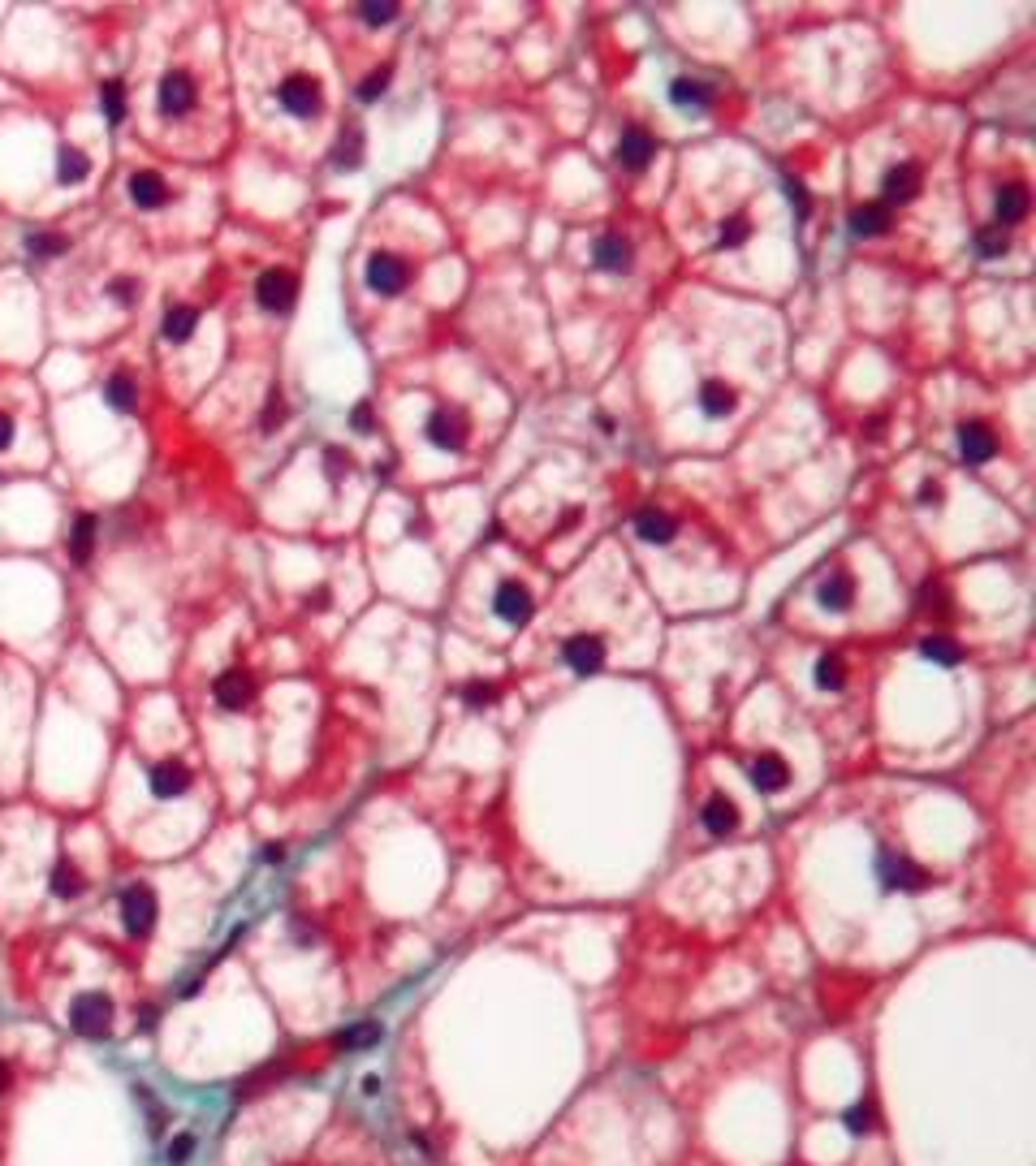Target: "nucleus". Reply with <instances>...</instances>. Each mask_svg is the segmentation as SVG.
<instances>
[{"label":"nucleus","mask_w":1036,"mask_h":1166,"mask_svg":"<svg viewBox=\"0 0 1036 1166\" xmlns=\"http://www.w3.org/2000/svg\"><path fill=\"white\" fill-rule=\"evenodd\" d=\"M191 1153H195V1136L191 1132H182L173 1145H169V1166H182V1162H191Z\"/></svg>","instance_id":"37998d69"},{"label":"nucleus","mask_w":1036,"mask_h":1166,"mask_svg":"<svg viewBox=\"0 0 1036 1166\" xmlns=\"http://www.w3.org/2000/svg\"><path fill=\"white\" fill-rule=\"evenodd\" d=\"M195 79L186 74V70H169L164 79H160V91H156V104L164 117H182V113H191L195 108Z\"/></svg>","instance_id":"423d86ee"},{"label":"nucleus","mask_w":1036,"mask_h":1166,"mask_svg":"<svg viewBox=\"0 0 1036 1166\" xmlns=\"http://www.w3.org/2000/svg\"><path fill=\"white\" fill-rule=\"evenodd\" d=\"M635 532L644 536L648 545H669L674 532H678V523H674L665 510H657V506H644V510L635 514Z\"/></svg>","instance_id":"6ab92c4d"},{"label":"nucleus","mask_w":1036,"mask_h":1166,"mask_svg":"<svg viewBox=\"0 0 1036 1166\" xmlns=\"http://www.w3.org/2000/svg\"><path fill=\"white\" fill-rule=\"evenodd\" d=\"M592 259H596V268H605V273H626V268H630V242H626L622 234H601L596 247H592Z\"/></svg>","instance_id":"a211bd4d"},{"label":"nucleus","mask_w":1036,"mask_h":1166,"mask_svg":"<svg viewBox=\"0 0 1036 1166\" xmlns=\"http://www.w3.org/2000/svg\"><path fill=\"white\" fill-rule=\"evenodd\" d=\"M919 657H924V661H938V666H958V661H963V648H958L950 635H929V639L919 644Z\"/></svg>","instance_id":"c85d7f7f"},{"label":"nucleus","mask_w":1036,"mask_h":1166,"mask_svg":"<svg viewBox=\"0 0 1036 1166\" xmlns=\"http://www.w3.org/2000/svg\"><path fill=\"white\" fill-rule=\"evenodd\" d=\"M5 1088H9V1068L0 1063V1097H5Z\"/></svg>","instance_id":"864d4df0"},{"label":"nucleus","mask_w":1036,"mask_h":1166,"mask_svg":"<svg viewBox=\"0 0 1036 1166\" xmlns=\"http://www.w3.org/2000/svg\"><path fill=\"white\" fill-rule=\"evenodd\" d=\"M372 424H376L372 406H368V402H359V406H354V415H350V428L354 433H372Z\"/></svg>","instance_id":"de8ad7c7"},{"label":"nucleus","mask_w":1036,"mask_h":1166,"mask_svg":"<svg viewBox=\"0 0 1036 1166\" xmlns=\"http://www.w3.org/2000/svg\"><path fill=\"white\" fill-rule=\"evenodd\" d=\"M428 441L445 454H458L467 445V415L462 411H450V406H436L428 419Z\"/></svg>","instance_id":"1a4fd4ad"},{"label":"nucleus","mask_w":1036,"mask_h":1166,"mask_svg":"<svg viewBox=\"0 0 1036 1166\" xmlns=\"http://www.w3.org/2000/svg\"><path fill=\"white\" fill-rule=\"evenodd\" d=\"M281 855H285V847H281V843H273V847H264V860H268V864H276Z\"/></svg>","instance_id":"603ef678"},{"label":"nucleus","mask_w":1036,"mask_h":1166,"mask_svg":"<svg viewBox=\"0 0 1036 1166\" xmlns=\"http://www.w3.org/2000/svg\"><path fill=\"white\" fill-rule=\"evenodd\" d=\"M747 234H751V220L747 217L722 220V229H717V247H743Z\"/></svg>","instance_id":"58836bf2"},{"label":"nucleus","mask_w":1036,"mask_h":1166,"mask_svg":"<svg viewBox=\"0 0 1036 1166\" xmlns=\"http://www.w3.org/2000/svg\"><path fill=\"white\" fill-rule=\"evenodd\" d=\"M919 182H924L919 164H916V160H907V164H894V169L885 173L881 191H885V199H890V203H907V199L919 195ZM890 203H885V208H890Z\"/></svg>","instance_id":"ddd939ff"},{"label":"nucleus","mask_w":1036,"mask_h":1166,"mask_svg":"<svg viewBox=\"0 0 1036 1166\" xmlns=\"http://www.w3.org/2000/svg\"><path fill=\"white\" fill-rule=\"evenodd\" d=\"M919 501H924V506H933V501H941V484H933V480H924V484H919Z\"/></svg>","instance_id":"8fccbe9b"},{"label":"nucleus","mask_w":1036,"mask_h":1166,"mask_svg":"<svg viewBox=\"0 0 1036 1166\" xmlns=\"http://www.w3.org/2000/svg\"><path fill=\"white\" fill-rule=\"evenodd\" d=\"M786 195H790V208H795V217H807V191H803V182L786 178Z\"/></svg>","instance_id":"49530a36"},{"label":"nucleus","mask_w":1036,"mask_h":1166,"mask_svg":"<svg viewBox=\"0 0 1036 1166\" xmlns=\"http://www.w3.org/2000/svg\"><path fill=\"white\" fill-rule=\"evenodd\" d=\"M99 104H104V117L117 126L121 117H126V87H121L117 79L113 82H104V91H99Z\"/></svg>","instance_id":"c9c22d12"},{"label":"nucleus","mask_w":1036,"mask_h":1166,"mask_svg":"<svg viewBox=\"0 0 1036 1166\" xmlns=\"http://www.w3.org/2000/svg\"><path fill=\"white\" fill-rule=\"evenodd\" d=\"M195 329H199V312L195 307H169L164 312V324H160V333H164V341H191L195 337Z\"/></svg>","instance_id":"393cba45"},{"label":"nucleus","mask_w":1036,"mask_h":1166,"mask_svg":"<svg viewBox=\"0 0 1036 1166\" xmlns=\"http://www.w3.org/2000/svg\"><path fill=\"white\" fill-rule=\"evenodd\" d=\"M406 281H411V268H406V259L402 256L376 251V256L368 259V285H372L376 294H402V290H406Z\"/></svg>","instance_id":"0eeeda50"},{"label":"nucleus","mask_w":1036,"mask_h":1166,"mask_svg":"<svg viewBox=\"0 0 1036 1166\" xmlns=\"http://www.w3.org/2000/svg\"><path fill=\"white\" fill-rule=\"evenodd\" d=\"M276 99H281V108H285V113H294V117H315V113L324 108L320 82L307 79V74H290V79L281 82Z\"/></svg>","instance_id":"39448f33"},{"label":"nucleus","mask_w":1036,"mask_h":1166,"mask_svg":"<svg viewBox=\"0 0 1036 1166\" xmlns=\"http://www.w3.org/2000/svg\"><path fill=\"white\" fill-rule=\"evenodd\" d=\"M562 657H566V666L574 674H592L605 666V639L601 635H570Z\"/></svg>","instance_id":"9d476101"},{"label":"nucleus","mask_w":1036,"mask_h":1166,"mask_svg":"<svg viewBox=\"0 0 1036 1166\" xmlns=\"http://www.w3.org/2000/svg\"><path fill=\"white\" fill-rule=\"evenodd\" d=\"M817 687H821V692H842V687H846V661H842L838 653H825L821 661H817Z\"/></svg>","instance_id":"7c9ffc66"},{"label":"nucleus","mask_w":1036,"mask_h":1166,"mask_svg":"<svg viewBox=\"0 0 1036 1166\" xmlns=\"http://www.w3.org/2000/svg\"><path fill=\"white\" fill-rule=\"evenodd\" d=\"M70 1024L82 1037H104L113 1028V1003L104 993H79L74 1007H70Z\"/></svg>","instance_id":"7ed1b4c3"},{"label":"nucleus","mask_w":1036,"mask_h":1166,"mask_svg":"<svg viewBox=\"0 0 1036 1166\" xmlns=\"http://www.w3.org/2000/svg\"><path fill=\"white\" fill-rule=\"evenodd\" d=\"M842 1124H846V1132H851V1136H868V1132H873V1110H868V1106H851L846 1115H842Z\"/></svg>","instance_id":"ea45409f"},{"label":"nucleus","mask_w":1036,"mask_h":1166,"mask_svg":"<svg viewBox=\"0 0 1036 1166\" xmlns=\"http://www.w3.org/2000/svg\"><path fill=\"white\" fill-rule=\"evenodd\" d=\"M91 554H96V514H79L74 532H70V557L82 566Z\"/></svg>","instance_id":"bb28decb"},{"label":"nucleus","mask_w":1036,"mask_h":1166,"mask_svg":"<svg viewBox=\"0 0 1036 1166\" xmlns=\"http://www.w3.org/2000/svg\"><path fill=\"white\" fill-rule=\"evenodd\" d=\"M108 298H113V303H121V307H130V303L138 298V285L130 277H117L113 285H108Z\"/></svg>","instance_id":"c03bdc74"},{"label":"nucleus","mask_w":1036,"mask_h":1166,"mask_svg":"<svg viewBox=\"0 0 1036 1166\" xmlns=\"http://www.w3.org/2000/svg\"><path fill=\"white\" fill-rule=\"evenodd\" d=\"M156 894L147 886H130L121 894V925L130 937H147V933L156 929Z\"/></svg>","instance_id":"f03ea898"},{"label":"nucleus","mask_w":1036,"mask_h":1166,"mask_svg":"<svg viewBox=\"0 0 1036 1166\" xmlns=\"http://www.w3.org/2000/svg\"><path fill=\"white\" fill-rule=\"evenodd\" d=\"M389 79H393V70H389V65H380V70H372L368 79L359 82V104H376V99L385 96V87H389Z\"/></svg>","instance_id":"e433bc0d"},{"label":"nucleus","mask_w":1036,"mask_h":1166,"mask_svg":"<svg viewBox=\"0 0 1036 1166\" xmlns=\"http://www.w3.org/2000/svg\"><path fill=\"white\" fill-rule=\"evenodd\" d=\"M65 247H70V242H65L61 234H31L26 238V251H31L35 259H52V256H61Z\"/></svg>","instance_id":"4c0bfd02"},{"label":"nucleus","mask_w":1036,"mask_h":1166,"mask_svg":"<svg viewBox=\"0 0 1036 1166\" xmlns=\"http://www.w3.org/2000/svg\"><path fill=\"white\" fill-rule=\"evenodd\" d=\"M9 436H14V424H9V415H0V450L9 445Z\"/></svg>","instance_id":"3c124183"},{"label":"nucleus","mask_w":1036,"mask_h":1166,"mask_svg":"<svg viewBox=\"0 0 1036 1166\" xmlns=\"http://www.w3.org/2000/svg\"><path fill=\"white\" fill-rule=\"evenodd\" d=\"M492 610H497V618H501L506 627H527L531 613H536V601H531V592L518 579H506V583L497 588V596H492Z\"/></svg>","instance_id":"6e6552de"},{"label":"nucleus","mask_w":1036,"mask_h":1166,"mask_svg":"<svg viewBox=\"0 0 1036 1166\" xmlns=\"http://www.w3.org/2000/svg\"><path fill=\"white\" fill-rule=\"evenodd\" d=\"M130 199H135L143 212H156V208H164V203H169V186H164V178H160V173H152V169H138L135 178H130Z\"/></svg>","instance_id":"f3484780"},{"label":"nucleus","mask_w":1036,"mask_h":1166,"mask_svg":"<svg viewBox=\"0 0 1036 1166\" xmlns=\"http://www.w3.org/2000/svg\"><path fill=\"white\" fill-rule=\"evenodd\" d=\"M216 704L220 709H229V713H238V709H247L255 700V683H251V674L247 670H225L220 678H216Z\"/></svg>","instance_id":"9b49d317"},{"label":"nucleus","mask_w":1036,"mask_h":1166,"mask_svg":"<svg viewBox=\"0 0 1036 1166\" xmlns=\"http://www.w3.org/2000/svg\"><path fill=\"white\" fill-rule=\"evenodd\" d=\"M91 173V160L82 156L79 147H61V156H57V178L65 182V186H79L82 178Z\"/></svg>","instance_id":"c756f323"},{"label":"nucleus","mask_w":1036,"mask_h":1166,"mask_svg":"<svg viewBox=\"0 0 1036 1166\" xmlns=\"http://www.w3.org/2000/svg\"><path fill=\"white\" fill-rule=\"evenodd\" d=\"M851 234L855 238L890 234V208H885V203H860V208L851 212Z\"/></svg>","instance_id":"5701e85b"},{"label":"nucleus","mask_w":1036,"mask_h":1166,"mask_svg":"<svg viewBox=\"0 0 1036 1166\" xmlns=\"http://www.w3.org/2000/svg\"><path fill=\"white\" fill-rule=\"evenodd\" d=\"M104 397H108V406H113V411H121V415L138 406V389H135V380H130L126 372L108 376V385H104Z\"/></svg>","instance_id":"cd10ccee"},{"label":"nucleus","mask_w":1036,"mask_h":1166,"mask_svg":"<svg viewBox=\"0 0 1036 1166\" xmlns=\"http://www.w3.org/2000/svg\"><path fill=\"white\" fill-rule=\"evenodd\" d=\"M817 601H821L825 610H851V601H855V579L851 574H825L821 583H817Z\"/></svg>","instance_id":"412c9836"},{"label":"nucleus","mask_w":1036,"mask_h":1166,"mask_svg":"<svg viewBox=\"0 0 1036 1166\" xmlns=\"http://www.w3.org/2000/svg\"><path fill=\"white\" fill-rule=\"evenodd\" d=\"M52 894L57 899H79L82 894V872L70 864V860H57V869H52Z\"/></svg>","instance_id":"2f4dec72"},{"label":"nucleus","mask_w":1036,"mask_h":1166,"mask_svg":"<svg viewBox=\"0 0 1036 1166\" xmlns=\"http://www.w3.org/2000/svg\"><path fill=\"white\" fill-rule=\"evenodd\" d=\"M877 881L890 894H919V890L929 886V872L911 864L907 855H894V851H881L877 855Z\"/></svg>","instance_id":"f257e3e1"},{"label":"nucleus","mask_w":1036,"mask_h":1166,"mask_svg":"<svg viewBox=\"0 0 1036 1166\" xmlns=\"http://www.w3.org/2000/svg\"><path fill=\"white\" fill-rule=\"evenodd\" d=\"M332 164H337V169H359V164H363V135H359V130H346V135L337 139Z\"/></svg>","instance_id":"473e14b6"},{"label":"nucleus","mask_w":1036,"mask_h":1166,"mask_svg":"<svg viewBox=\"0 0 1036 1166\" xmlns=\"http://www.w3.org/2000/svg\"><path fill=\"white\" fill-rule=\"evenodd\" d=\"M294 294H298V281H294L285 268H268L264 277L255 281V303H259L268 316H285L294 307Z\"/></svg>","instance_id":"20e7f679"},{"label":"nucleus","mask_w":1036,"mask_h":1166,"mask_svg":"<svg viewBox=\"0 0 1036 1166\" xmlns=\"http://www.w3.org/2000/svg\"><path fill=\"white\" fill-rule=\"evenodd\" d=\"M700 821H705L708 834L725 838V834L739 830V808H734V799H725V795H713V799L705 804V812H700Z\"/></svg>","instance_id":"aec40b11"},{"label":"nucleus","mask_w":1036,"mask_h":1166,"mask_svg":"<svg viewBox=\"0 0 1036 1166\" xmlns=\"http://www.w3.org/2000/svg\"><path fill=\"white\" fill-rule=\"evenodd\" d=\"M1023 217H1028V186H1019V182L1002 186V191H997V220H1002V225H1015V220H1023Z\"/></svg>","instance_id":"a878e982"},{"label":"nucleus","mask_w":1036,"mask_h":1166,"mask_svg":"<svg viewBox=\"0 0 1036 1166\" xmlns=\"http://www.w3.org/2000/svg\"><path fill=\"white\" fill-rule=\"evenodd\" d=\"M976 251L985 259H1002L1006 251H1011V238L1002 234L997 225H989V229H980V234H976Z\"/></svg>","instance_id":"f704fd0d"},{"label":"nucleus","mask_w":1036,"mask_h":1166,"mask_svg":"<svg viewBox=\"0 0 1036 1166\" xmlns=\"http://www.w3.org/2000/svg\"><path fill=\"white\" fill-rule=\"evenodd\" d=\"M734 389L725 385V380H705L700 385V411H705L708 419H725L730 411H734Z\"/></svg>","instance_id":"b1692460"},{"label":"nucleus","mask_w":1036,"mask_h":1166,"mask_svg":"<svg viewBox=\"0 0 1036 1166\" xmlns=\"http://www.w3.org/2000/svg\"><path fill=\"white\" fill-rule=\"evenodd\" d=\"M652 152H657V139L648 130H626L618 139V164H626V169H644Z\"/></svg>","instance_id":"4be33fe9"},{"label":"nucleus","mask_w":1036,"mask_h":1166,"mask_svg":"<svg viewBox=\"0 0 1036 1166\" xmlns=\"http://www.w3.org/2000/svg\"><path fill=\"white\" fill-rule=\"evenodd\" d=\"M350 467H354V458L346 454V450H337V445H332L329 454H324V471H329L332 484H337V480H346V471H350Z\"/></svg>","instance_id":"a19ab883"},{"label":"nucleus","mask_w":1036,"mask_h":1166,"mask_svg":"<svg viewBox=\"0 0 1036 1166\" xmlns=\"http://www.w3.org/2000/svg\"><path fill=\"white\" fill-rule=\"evenodd\" d=\"M285 415H290V411H285V402H281V394H273V397H268V411H264V433H273V428H281V424H285Z\"/></svg>","instance_id":"a18cd8bd"},{"label":"nucleus","mask_w":1036,"mask_h":1166,"mask_svg":"<svg viewBox=\"0 0 1036 1166\" xmlns=\"http://www.w3.org/2000/svg\"><path fill=\"white\" fill-rule=\"evenodd\" d=\"M751 782H756V791L778 795V791H786V782H790V770H786L782 756H773V751H761V756L751 760Z\"/></svg>","instance_id":"2eb2a0df"},{"label":"nucleus","mask_w":1036,"mask_h":1166,"mask_svg":"<svg viewBox=\"0 0 1036 1166\" xmlns=\"http://www.w3.org/2000/svg\"><path fill=\"white\" fill-rule=\"evenodd\" d=\"M958 454H963V462H989L997 454V436L985 424H963L958 428Z\"/></svg>","instance_id":"4468645a"},{"label":"nucleus","mask_w":1036,"mask_h":1166,"mask_svg":"<svg viewBox=\"0 0 1036 1166\" xmlns=\"http://www.w3.org/2000/svg\"><path fill=\"white\" fill-rule=\"evenodd\" d=\"M492 695H497V692H492L489 683H471V687H467V704H475V709H480V704H492Z\"/></svg>","instance_id":"09e8293b"},{"label":"nucleus","mask_w":1036,"mask_h":1166,"mask_svg":"<svg viewBox=\"0 0 1036 1166\" xmlns=\"http://www.w3.org/2000/svg\"><path fill=\"white\" fill-rule=\"evenodd\" d=\"M669 104L678 113H708L713 108V87L700 79H678L669 87Z\"/></svg>","instance_id":"dca6fc26"},{"label":"nucleus","mask_w":1036,"mask_h":1166,"mask_svg":"<svg viewBox=\"0 0 1036 1166\" xmlns=\"http://www.w3.org/2000/svg\"><path fill=\"white\" fill-rule=\"evenodd\" d=\"M147 787H152L156 799H177V795H186V787H191V770H186L182 760H160V765H152V773H147Z\"/></svg>","instance_id":"f8f14e48"},{"label":"nucleus","mask_w":1036,"mask_h":1166,"mask_svg":"<svg viewBox=\"0 0 1036 1166\" xmlns=\"http://www.w3.org/2000/svg\"><path fill=\"white\" fill-rule=\"evenodd\" d=\"M380 1032H385L380 1024H354L346 1032H337V1049H368L380 1041Z\"/></svg>","instance_id":"72a5a7b5"},{"label":"nucleus","mask_w":1036,"mask_h":1166,"mask_svg":"<svg viewBox=\"0 0 1036 1166\" xmlns=\"http://www.w3.org/2000/svg\"><path fill=\"white\" fill-rule=\"evenodd\" d=\"M359 18L368 22V26H385V22L397 18V5H393V0H385V5H363Z\"/></svg>","instance_id":"79ce46f5"}]
</instances>
